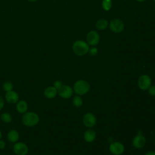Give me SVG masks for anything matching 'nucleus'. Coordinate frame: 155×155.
<instances>
[{
  "instance_id": "6ab92c4d",
  "label": "nucleus",
  "mask_w": 155,
  "mask_h": 155,
  "mask_svg": "<svg viewBox=\"0 0 155 155\" xmlns=\"http://www.w3.org/2000/svg\"><path fill=\"white\" fill-rule=\"evenodd\" d=\"M13 88H14V85L13 83L11 82L10 81H5L2 84V89L5 92L13 90Z\"/></svg>"
},
{
  "instance_id": "9d476101",
  "label": "nucleus",
  "mask_w": 155,
  "mask_h": 155,
  "mask_svg": "<svg viewBox=\"0 0 155 155\" xmlns=\"http://www.w3.org/2000/svg\"><path fill=\"white\" fill-rule=\"evenodd\" d=\"M5 99L10 104H16L19 100V96L16 91L13 90L5 92Z\"/></svg>"
},
{
  "instance_id": "f257e3e1",
  "label": "nucleus",
  "mask_w": 155,
  "mask_h": 155,
  "mask_svg": "<svg viewBox=\"0 0 155 155\" xmlns=\"http://www.w3.org/2000/svg\"><path fill=\"white\" fill-rule=\"evenodd\" d=\"M39 115L33 111H27L22 116V123L27 127H33L38 125L39 122Z\"/></svg>"
},
{
  "instance_id": "7ed1b4c3",
  "label": "nucleus",
  "mask_w": 155,
  "mask_h": 155,
  "mask_svg": "<svg viewBox=\"0 0 155 155\" xmlns=\"http://www.w3.org/2000/svg\"><path fill=\"white\" fill-rule=\"evenodd\" d=\"M90 86L88 82L85 80H79L75 82L73 86V90L79 96L84 95L88 92Z\"/></svg>"
},
{
  "instance_id": "4be33fe9",
  "label": "nucleus",
  "mask_w": 155,
  "mask_h": 155,
  "mask_svg": "<svg viewBox=\"0 0 155 155\" xmlns=\"http://www.w3.org/2000/svg\"><path fill=\"white\" fill-rule=\"evenodd\" d=\"M89 54L91 56H95L97 53H98V50L96 47H91V48H89V50H88V52Z\"/></svg>"
},
{
  "instance_id": "cd10ccee",
  "label": "nucleus",
  "mask_w": 155,
  "mask_h": 155,
  "mask_svg": "<svg viewBox=\"0 0 155 155\" xmlns=\"http://www.w3.org/2000/svg\"><path fill=\"white\" fill-rule=\"evenodd\" d=\"M108 140L109 141V142L111 143V142H112V140H113V139H112L111 137H109L108 138Z\"/></svg>"
},
{
  "instance_id": "dca6fc26",
  "label": "nucleus",
  "mask_w": 155,
  "mask_h": 155,
  "mask_svg": "<svg viewBox=\"0 0 155 155\" xmlns=\"http://www.w3.org/2000/svg\"><path fill=\"white\" fill-rule=\"evenodd\" d=\"M84 138L87 142H93L96 138V131L93 129L87 130L84 134Z\"/></svg>"
},
{
  "instance_id": "6e6552de",
  "label": "nucleus",
  "mask_w": 155,
  "mask_h": 155,
  "mask_svg": "<svg viewBox=\"0 0 155 155\" xmlns=\"http://www.w3.org/2000/svg\"><path fill=\"white\" fill-rule=\"evenodd\" d=\"M73 93V90L67 85H62L58 90V94L64 99L70 98Z\"/></svg>"
},
{
  "instance_id": "473e14b6",
  "label": "nucleus",
  "mask_w": 155,
  "mask_h": 155,
  "mask_svg": "<svg viewBox=\"0 0 155 155\" xmlns=\"http://www.w3.org/2000/svg\"><path fill=\"white\" fill-rule=\"evenodd\" d=\"M0 120H1V119H0Z\"/></svg>"
},
{
  "instance_id": "423d86ee",
  "label": "nucleus",
  "mask_w": 155,
  "mask_h": 155,
  "mask_svg": "<svg viewBox=\"0 0 155 155\" xmlns=\"http://www.w3.org/2000/svg\"><path fill=\"white\" fill-rule=\"evenodd\" d=\"M87 42L89 45L94 46L98 44L100 40L99 33L94 30L90 31L87 35Z\"/></svg>"
},
{
  "instance_id": "c85d7f7f",
  "label": "nucleus",
  "mask_w": 155,
  "mask_h": 155,
  "mask_svg": "<svg viewBox=\"0 0 155 155\" xmlns=\"http://www.w3.org/2000/svg\"><path fill=\"white\" fill-rule=\"evenodd\" d=\"M2 137V132H1V131L0 130V139H1Z\"/></svg>"
},
{
  "instance_id": "4468645a",
  "label": "nucleus",
  "mask_w": 155,
  "mask_h": 155,
  "mask_svg": "<svg viewBox=\"0 0 155 155\" xmlns=\"http://www.w3.org/2000/svg\"><path fill=\"white\" fill-rule=\"evenodd\" d=\"M28 105L27 102L24 100H19L16 104V110L20 114H24L27 111Z\"/></svg>"
},
{
  "instance_id": "412c9836",
  "label": "nucleus",
  "mask_w": 155,
  "mask_h": 155,
  "mask_svg": "<svg viewBox=\"0 0 155 155\" xmlns=\"http://www.w3.org/2000/svg\"><path fill=\"white\" fill-rule=\"evenodd\" d=\"M83 104V101L82 98L79 96H76L73 97V104L76 107H81Z\"/></svg>"
},
{
  "instance_id": "5701e85b",
  "label": "nucleus",
  "mask_w": 155,
  "mask_h": 155,
  "mask_svg": "<svg viewBox=\"0 0 155 155\" xmlns=\"http://www.w3.org/2000/svg\"><path fill=\"white\" fill-rule=\"evenodd\" d=\"M62 85H63V84H62V82L61 81L57 80V81H55L54 82L53 86L54 88H56L57 89V90H58Z\"/></svg>"
},
{
  "instance_id": "aec40b11",
  "label": "nucleus",
  "mask_w": 155,
  "mask_h": 155,
  "mask_svg": "<svg viewBox=\"0 0 155 155\" xmlns=\"http://www.w3.org/2000/svg\"><path fill=\"white\" fill-rule=\"evenodd\" d=\"M102 7L105 11H109L112 7L111 0H103L102 2Z\"/></svg>"
},
{
  "instance_id": "a211bd4d",
  "label": "nucleus",
  "mask_w": 155,
  "mask_h": 155,
  "mask_svg": "<svg viewBox=\"0 0 155 155\" xmlns=\"http://www.w3.org/2000/svg\"><path fill=\"white\" fill-rule=\"evenodd\" d=\"M1 120L5 124H9L12 120V116L10 113L8 112H3L0 115Z\"/></svg>"
},
{
  "instance_id": "ddd939ff",
  "label": "nucleus",
  "mask_w": 155,
  "mask_h": 155,
  "mask_svg": "<svg viewBox=\"0 0 155 155\" xmlns=\"http://www.w3.org/2000/svg\"><path fill=\"white\" fill-rule=\"evenodd\" d=\"M58 94V90L53 86H49L46 87L44 90V96L49 99L54 98Z\"/></svg>"
},
{
  "instance_id": "c756f323",
  "label": "nucleus",
  "mask_w": 155,
  "mask_h": 155,
  "mask_svg": "<svg viewBox=\"0 0 155 155\" xmlns=\"http://www.w3.org/2000/svg\"><path fill=\"white\" fill-rule=\"evenodd\" d=\"M136 1H138V2H144V1H145L146 0H136Z\"/></svg>"
},
{
  "instance_id": "20e7f679",
  "label": "nucleus",
  "mask_w": 155,
  "mask_h": 155,
  "mask_svg": "<svg viewBox=\"0 0 155 155\" xmlns=\"http://www.w3.org/2000/svg\"><path fill=\"white\" fill-rule=\"evenodd\" d=\"M124 23L119 18H114L111 20L109 24L110 29L114 33H120L124 29Z\"/></svg>"
},
{
  "instance_id": "bb28decb",
  "label": "nucleus",
  "mask_w": 155,
  "mask_h": 155,
  "mask_svg": "<svg viewBox=\"0 0 155 155\" xmlns=\"http://www.w3.org/2000/svg\"><path fill=\"white\" fill-rule=\"evenodd\" d=\"M145 155H155V152L149 151V152H147Z\"/></svg>"
},
{
  "instance_id": "b1692460",
  "label": "nucleus",
  "mask_w": 155,
  "mask_h": 155,
  "mask_svg": "<svg viewBox=\"0 0 155 155\" xmlns=\"http://www.w3.org/2000/svg\"><path fill=\"white\" fill-rule=\"evenodd\" d=\"M148 93L151 96H155V85H152L148 89Z\"/></svg>"
},
{
  "instance_id": "f3484780",
  "label": "nucleus",
  "mask_w": 155,
  "mask_h": 155,
  "mask_svg": "<svg viewBox=\"0 0 155 155\" xmlns=\"http://www.w3.org/2000/svg\"><path fill=\"white\" fill-rule=\"evenodd\" d=\"M108 25V21L105 19H100L96 23V28L99 30H105Z\"/></svg>"
},
{
  "instance_id": "39448f33",
  "label": "nucleus",
  "mask_w": 155,
  "mask_h": 155,
  "mask_svg": "<svg viewBox=\"0 0 155 155\" xmlns=\"http://www.w3.org/2000/svg\"><path fill=\"white\" fill-rule=\"evenodd\" d=\"M13 151L16 155H27L28 153V147L24 142H17L13 145Z\"/></svg>"
},
{
  "instance_id": "9b49d317",
  "label": "nucleus",
  "mask_w": 155,
  "mask_h": 155,
  "mask_svg": "<svg viewBox=\"0 0 155 155\" xmlns=\"http://www.w3.org/2000/svg\"><path fill=\"white\" fill-rule=\"evenodd\" d=\"M83 123L87 127H93L96 123V119L91 113H87L84 115Z\"/></svg>"
},
{
  "instance_id": "2f4dec72",
  "label": "nucleus",
  "mask_w": 155,
  "mask_h": 155,
  "mask_svg": "<svg viewBox=\"0 0 155 155\" xmlns=\"http://www.w3.org/2000/svg\"><path fill=\"white\" fill-rule=\"evenodd\" d=\"M153 1H154V2H155V0H153Z\"/></svg>"
},
{
  "instance_id": "a878e982",
  "label": "nucleus",
  "mask_w": 155,
  "mask_h": 155,
  "mask_svg": "<svg viewBox=\"0 0 155 155\" xmlns=\"http://www.w3.org/2000/svg\"><path fill=\"white\" fill-rule=\"evenodd\" d=\"M4 105H5L4 100V99L0 96V111L4 108Z\"/></svg>"
},
{
  "instance_id": "393cba45",
  "label": "nucleus",
  "mask_w": 155,
  "mask_h": 155,
  "mask_svg": "<svg viewBox=\"0 0 155 155\" xmlns=\"http://www.w3.org/2000/svg\"><path fill=\"white\" fill-rule=\"evenodd\" d=\"M5 142L4 140L0 139V150H4L5 147Z\"/></svg>"
},
{
  "instance_id": "7c9ffc66",
  "label": "nucleus",
  "mask_w": 155,
  "mask_h": 155,
  "mask_svg": "<svg viewBox=\"0 0 155 155\" xmlns=\"http://www.w3.org/2000/svg\"><path fill=\"white\" fill-rule=\"evenodd\" d=\"M28 1H31V2H35V1H37V0H28Z\"/></svg>"
},
{
  "instance_id": "0eeeda50",
  "label": "nucleus",
  "mask_w": 155,
  "mask_h": 155,
  "mask_svg": "<svg viewBox=\"0 0 155 155\" xmlns=\"http://www.w3.org/2000/svg\"><path fill=\"white\" fill-rule=\"evenodd\" d=\"M151 85V78L147 74L141 75L138 79V86L141 90H147Z\"/></svg>"
},
{
  "instance_id": "f03ea898",
  "label": "nucleus",
  "mask_w": 155,
  "mask_h": 155,
  "mask_svg": "<svg viewBox=\"0 0 155 155\" xmlns=\"http://www.w3.org/2000/svg\"><path fill=\"white\" fill-rule=\"evenodd\" d=\"M89 45L88 43L82 40L75 41L72 46V49L75 54L78 56H84L88 53L89 50Z\"/></svg>"
},
{
  "instance_id": "f8f14e48",
  "label": "nucleus",
  "mask_w": 155,
  "mask_h": 155,
  "mask_svg": "<svg viewBox=\"0 0 155 155\" xmlns=\"http://www.w3.org/2000/svg\"><path fill=\"white\" fill-rule=\"evenodd\" d=\"M145 138L142 134H137L133 140V145L136 148H141L145 144Z\"/></svg>"
},
{
  "instance_id": "72a5a7b5",
  "label": "nucleus",
  "mask_w": 155,
  "mask_h": 155,
  "mask_svg": "<svg viewBox=\"0 0 155 155\" xmlns=\"http://www.w3.org/2000/svg\"></svg>"
},
{
  "instance_id": "2eb2a0df",
  "label": "nucleus",
  "mask_w": 155,
  "mask_h": 155,
  "mask_svg": "<svg viewBox=\"0 0 155 155\" xmlns=\"http://www.w3.org/2000/svg\"><path fill=\"white\" fill-rule=\"evenodd\" d=\"M19 133L16 130H10L7 135V139L9 142L12 143H16L18 142L19 139Z\"/></svg>"
},
{
  "instance_id": "1a4fd4ad",
  "label": "nucleus",
  "mask_w": 155,
  "mask_h": 155,
  "mask_svg": "<svg viewBox=\"0 0 155 155\" xmlns=\"http://www.w3.org/2000/svg\"><path fill=\"white\" fill-rule=\"evenodd\" d=\"M111 153L114 155H120L124 151V146L119 142H112L109 147Z\"/></svg>"
}]
</instances>
